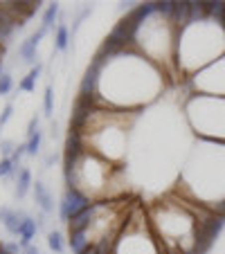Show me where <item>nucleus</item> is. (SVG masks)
Instances as JSON below:
<instances>
[{"mask_svg":"<svg viewBox=\"0 0 225 254\" xmlns=\"http://www.w3.org/2000/svg\"><path fill=\"white\" fill-rule=\"evenodd\" d=\"M34 83H36V79L32 77V74H27V77L20 81V90H25V92H32L34 90Z\"/></svg>","mask_w":225,"mask_h":254,"instance_id":"6ab92c4d","label":"nucleus"},{"mask_svg":"<svg viewBox=\"0 0 225 254\" xmlns=\"http://www.w3.org/2000/svg\"><path fill=\"white\" fill-rule=\"evenodd\" d=\"M68 245L75 254H81L83 250L90 245V239H88V230H79V232H70V239H68Z\"/></svg>","mask_w":225,"mask_h":254,"instance_id":"423d86ee","label":"nucleus"},{"mask_svg":"<svg viewBox=\"0 0 225 254\" xmlns=\"http://www.w3.org/2000/svg\"><path fill=\"white\" fill-rule=\"evenodd\" d=\"M48 245L52 252L61 254L63 250H66V243H63V236L59 234V232H48Z\"/></svg>","mask_w":225,"mask_h":254,"instance_id":"9d476101","label":"nucleus"},{"mask_svg":"<svg viewBox=\"0 0 225 254\" xmlns=\"http://www.w3.org/2000/svg\"><path fill=\"white\" fill-rule=\"evenodd\" d=\"M43 108H45V115L52 117L54 108H52V86L45 88V95H43Z\"/></svg>","mask_w":225,"mask_h":254,"instance_id":"dca6fc26","label":"nucleus"},{"mask_svg":"<svg viewBox=\"0 0 225 254\" xmlns=\"http://www.w3.org/2000/svg\"><path fill=\"white\" fill-rule=\"evenodd\" d=\"M57 14H59V5H57V2L48 5V9H45V14H43V23H41V27H45V29L52 27L54 20H57Z\"/></svg>","mask_w":225,"mask_h":254,"instance_id":"9b49d317","label":"nucleus"},{"mask_svg":"<svg viewBox=\"0 0 225 254\" xmlns=\"http://www.w3.org/2000/svg\"><path fill=\"white\" fill-rule=\"evenodd\" d=\"M2 74H5V72H2V61H0V77H2Z\"/></svg>","mask_w":225,"mask_h":254,"instance_id":"393cba45","label":"nucleus"},{"mask_svg":"<svg viewBox=\"0 0 225 254\" xmlns=\"http://www.w3.org/2000/svg\"><path fill=\"white\" fill-rule=\"evenodd\" d=\"M23 254H41V252H39V248H36V245H27V248L23 250Z\"/></svg>","mask_w":225,"mask_h":254,"instance_id":"4be33fe9","label":"nucleus"},{"mask_svg":"<svg viewBox=\"0 0 225 254\" xmlns=\"http://www.w3.org/2000/svg\"><path fill=\"white\" fill-rule=\"evenodd\" d=\"M20 167H16L14 162H11V158H2L0 160V178L5 176H14V173H18Z\"/></svg>","mask_w":225,"mask_h":254,"instance_id":"4468645a","label":"nucleus"},{"mask_svg":"<svg viewBox=\"0 0 225 254\" xmlns=\"http://www.w3.org/2000/svg\"><path fill=\"white\" fill-rule=\"evenodd\" d=\"M11 113H14V106H11V104H7L5 108H2V113H0V126H5L7 122H9Z\"/></svg>","mask_w":225,"mask_h":254,"instance_id":"a211bd4d","label":"nucleus"},{"mask_svg":"<svg viewBox=\"0 0 225 254\" xmlns=\"http://www.w3.org/2000/svg\"><path fill=\"white\" fill-rule=\"evenodd\" d=\"M173 7H176V2H169V0H164V2H155V14H160L164 20H169V23H171Z\"/></svg>","mask_w":225,"mask_h":254,"instance_id":"f8f14e48","label":"nucleus"},{"mask_svg":"<svg viewBox=\"0 0 225 254\" xmlns=\"http://www.w3.org/2000/svg\"><path fill=\"white\" fill-rule=\"evenodd\" d=\"M106 202H90L88 207H83L79 214H75L68 221V230L70 232H79V230H90V225L95 223V218H97V214H99L101 209H106Z\"/></svg>","mask_w":225,"mask_h":254,"instance_id":"f03ea898","label":"nucleus"},{"mask_svg":"<svg viewBox=\"0 0 225 254\" xmlns=\"http://www.w3.org/2000/svg\"><path fill=\"white\" fill-rule=\"evenodd\" d=\"M36 48H39V45H34L29 39L23 41V43L18 45V57H20V61L27 63V65H32V63L36 61Z\"/></svg>","mask_w":225,"mask_h":254,"instance_id":"6e6552de","label":"nucleus"},{"mask_svg":"<svg viewBox=\"0 0 225 254\" xmlns=\"http://www.w3.org/2000/svg\"><path fill=\"white\" fill-rule=\"evenodd\" d=\"M11 88H14V79H11V74H2L0 77V95H9Z\"/></svg>","mask_w":225,"mask_h":254,"instance_id":"2eb2a0df","label":"nucleus"},{"mask_svg":"<svg viewBox=\"0 0 225 254\" xmlns=\"http://www.w3.org/2000/svg\"><path fill=\"white\" fill-rule=\"evenodd\" d=\"M14 151H16V144L11 142V139H2V142H0V153H2V158H11Z\"/></svg>","mask_w":225,"mask_h":254,"instance_id":"f3484780","label":"nucleus"},{"mask_svg":"<svg viewBox=\"0 0 225 254\" xmlns=\"http://www.w3.org/2000/svg\"><path fill=\"white\" fill-rule=\"evenodd\" d=\"M29 187H34V185H32V173H29V169L20 167L18 169V176H16V196L25 198V193L29 191Z\"/></svg>","mask_w":225,"mask_h":254,"instance_id":"0eeeda50","label":"nucleus"},{"mask_svg":"<svg viewBox=\"0 0 225 254\" xmlns=\"http://www.w3.org/2000/svg\"><path fill=\"white\" fill-rule=\"evenodd\" d=\"M41 142H43V133H41V130H39V133H34L32 137H27V142H25V144H27V155H36V153H39V151H41Z\"/></svg>","mask_w":225,"mask_h":254,"instance_id":"ddd939ff","label":"nucleus"},{"mask_svg":"<svg viewBox=\"0 0 225 254\" xmlns=\"http://www.w3.org/2000/svg\"><path fill=\"white\" fill-rule=\"evenodd\" d=\"M34 133H39V117H32L27 124V137H32Z\"/></svg>","mask_w":225,"mask_h":254,"instance_id":"aec40b11","label":"nucleus"},{"mask_svg":"<svg viewBox=\"0 0 225 254\" xmlns=\"http://www.w3.org/2000/svg\"><path fill=\"white\" fill-rule=\"evenodd\" d=\"M167 254H182V250L178 248V245H171V248L167 250Z\"/></svg>","mask_w":225,"mask_h":254,"instance_id":"5701e85b","label":"nucleus"},{"mask_svg":"<svg viewBox=\"0 0 225 254\" xmlns=\"http://www.w3.org/2000/svg\"><path fill=\"white\" fill-rule=\"evenodd\" d=\"M2 248H5L9 254H20V250H23V245H18V243H7V245H2Z\"/></svg>","mask_w":225,"mask_h":254,"instance_id":"412c9836","label":"nucleus"},{"mask_svg":"<svg viewBox=\"0 0 225 254\" xmlns=\"http://www.w3.org/2000/svg\"><path fill=\"white\" fill-rule=\"evenodd\" d=\"M34 198H36V202H39V207H41V211H43V214H50V211H52L54 198H52V193H50V189L45 187L41 180H36V183H34Z\"/></svg>","mask_w":225,"mask_h":254,"instance_id":"20e7f679","label":"nucleus"},{"mask_svg":"<svg viewBox=\"0 0 225 254\" xmlns=\"http://www.w3.org/2000/svg\"><path fill=\"white\" fill-rule=\"evenodd\" d=\"M36 230H39V223L34 221L32 216H25L23 221H20L18 236H20V245H23V250L27 248V245H32V239L36 236Z\"/></svg>","mask_w":225,"mask_h":254,"instance_id":"39448f33","label":"nucleus"},{"mask_svg":"<svg viewBox=\"0 0 225 254\" xmlns=\"http://www.w3.org/2000/svg\"><path fill=\"white\" fill-rule=\"evenodd\" d=\"M90 205V198L86 196V193L81 191V189L77 187H68L66 193H63L61 198V207H59V216H61V221L68 223L75 214H79V211L83 209V207Z\"/></svg>","mask_w":225,"mask_h":254,"instance_id":"f257e3e1","label":"nucleus"},{"mask_svg":"<svg viewBox=\"0 0 225 254\" xmlns=\"http://www.w3.org/2000/svg\"><path fill=\"white\" fill-rule=\"evenodd\" d=\"M68 41H70V29L66 27V25H57V36H54V48L59 50V52H63V50H68Z\"/></svg>","mask_w":225,"mask_h":254,"instance_id":"1a4fd4ad","label":"nucleus"},{"mask_svg":"<svg viewBox=\"0 0 225 254\" xmlns=\"http://www.w3.org/2000/svg\"><path fill=\"white\" fill-rule=\"evenodd\" d=\"M54 160H57V155H54V153H50L48 158H45V164H48V167H52V162H54Z\"/></svg>","mask_w":225,"mask_h":254,"instance_id":"b1692460","label":"nucleus"},{"mask_svg":"<svg viewBox=\"0 0 225 254\" xmlns=\"http://www.w3.org/2000/svg\"><path fill=\"white\" fill-rule=\"evenodd\" d=\"M25 216H27L25 211H16V209H9V207H2V209H0V221H2L5 230L9 232V234H16V236H18L20 221H23Z\"/></svg>","mask_w":225,"mask_h":254,"instance_id":"7ed1b4c3","label":"nucleus"}]
</instances>
